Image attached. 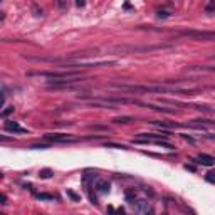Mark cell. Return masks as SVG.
Masks as SVG:
<instances>
[{
	"instance_id": "10",
	"label": "cell",
	"mask_w": 215,
	"mask_h": 215,
	"mask_svg": "<svg viewBox=\"0 0 215 215\" xmlns=\"http://www.w3.org/2000/svg\"><path fill=\"white\" fill-rule=\"evenodd\" d=\"M10 113H14V106H9V108H5V109L0 113V116H2V118H7L9 114H10Z\"/></svg>"
},
{
	"instance_id": "9",
	"label": "cell",
	"mask_w": 215,
	"mask_h": 215,
	"mask_svg": "<svg viewBox=\"0 0 215 215\" xmlns=\"http://www.w3.org/2000/svg\"><path fill=\"white\" fill-rule=\"evenodd\" d=\"M205 12H207V14H214L215 12V0H210V4L205 7Z\"/></svg>"
},
{
	"instance_id": "5",
	"label": "cell",
	"mask_w": 215,
	"mask_h": 215,
	"mask_svg": "<svg viewBox=\"0 0 215 215\" xmlns=\"http://www.w3.org/2000/svg\"><path fill=\"white\" fill-rule=\"evenodd\" d=\"M193 161L200 163V165H204V166H212V165L215 163V158L212 156V155H205V153H202V155H198Z\"/></svg>"
},
{
	"instance_id": "12",
	"label": "cell",
	"mask_w": 215,
	"mask_h": 215,
	"mask_svg": "<svg viewBox=\"0 0 215 215\" xmlns=\"http://www.w3.org/2000/svg\"><path fill=\"white\" fill-rule=\"evenodd\" d=\"M207 180L212 181V183H215V170H212V171L207 173Z\"/></svg>"
},
{
	"instance_id": "1",
	"label": "cell",
	"mask_w": 215,
	"mask_h": 215,
	"mask_svg": "<svg viewBox=\"0 0 215 215\" xmlns=\"http://www.w3.org/2000/svg\"><path fill=\"white\" fill-rule=\"evenodd\" d=\"M29 76H41L47 79H82L81 71H49V72H29Z\"/></svg>"
},
{
	"instance_id": "8",
	"label": "cell",
	"mask_w": 215,
	"mask_h": 215,
	"mask_svg": "<svg viewBox=\"0 0 215 215\" xmlns=\"http://www.w3.org/2000/svg\"><path fill=\"white\" fill-rule=\"evenodd\" d=\"M35 197L39 200H54V195H49V193H37Z\"/></svg>"
},
{
	"instance_id": "2",
	"label": "cell",
	"mask_w": 215,
	"mask_h": 215,
	"mask_svg": "<svg viewBox=\"0 0 215 215\" xmlns=\"http://www.w3.org/2000/svg\"><path fill=\"white\" fill-rule=\"evenodd\" d=\"M180 35L195 41H215V32H207V30H185Z\"/></svg>"
},
{
	"instance_id": "13",
	"label": "cell",
	"mask_w": 215,
	"mask_h": 215,
	"mask_svg": "<svg viewBox=\"0 0 215 215\" xmlns=\"http://www.w3.org/2000/svg\"><path fill=\"white\" fill-rule=\"evenodd\" d=\"M67 195H69V197L72 198L74 202H77V200H79V195H76V193L72 192V190H67Z\"/></svg>"
},
{
	"instance_id": "7",
	"label": "cell",
	"mask_w": 215,
	"mask_h": 215,
	"mask_svg": "<svg viewBox=\"0 0 215 215\" xmlns=\"http://www.w3.org/2000/svg\"><path fill=\"white\" fill-rule=\"evenodd\" d=\"M113 121L118 123V124H126V123H131V121H134V119L131 116H119V118H114Z\"/></svg>"
},
{
	"instance_id": "4",
	"label": "cell",
	"mask_w": 215,
	"mask_h": 215,
	"mask_svg": "<svg viewBox=\"0 0 215 215\" xmlns=\"http://www.w3.org/2000/svg\"><path fill=\"white\" fill-rule=\"evenodd\" d=\"M4 129L9 133H25L27 129H24L17 121H5L4 123Z\"/></svg>"
},
{
	"instance_id": "3",
	"label": "cell",
	"mask_w": 215,
	"mask_h": 215,
	"mask_svg": "<svg viewBox=\"0 0 215 215\" xmlns=\"http://www.w3.org/2000/svg\"><path fill=\"white\" fill-rule=\"evenodd\" d=\"M44 140L52 141V143H71V141H77L72 134H64V133H47L44 134Z\"/></svg>"
},
{
	"instance_id": "6",
	"label": "cell",
	"mask_w": 215,
	"mask_h": 215,
	"mask_svg": "<svg viewBox=\"0 0 215 215\" xmlns=\"http://www.w3.org/2000/svg\"><path fill=\"white\" fill-rule=\"evenodd\" d=\"M96 188H98V192H101V193H108L109 192V181L108 180H98L96 181Z\"/></svg>"
},
{
	"instance_id": "14",
	"label": "cell",
	"mask_w": 215,
	"mask_h": 215,
	"mask_svg": "<svg viewBox=\"0 0 215 215\" xmlns=\"http://www.w3.org/2000/svg\"><path fill=\"white\" fill-rule=\"evenodd\" d=\"M108 146H113V148H126L124 145H116V143H108Z\"/></svg>"
},
{
	"instance_id": "11",
	"label": "cell",
	"mask_w": 215,
	"mask_h": 215,
	"mask_svg": "<svg viewBox=\"0 0 215 215\" xmlns=\"http://www.w3.org/2000/svg\"><path fill=\"white\" fill-rule=\"evenodd\" d=\"M42 176V178H49L51 175H52V170H49V168H46V170H41V173H39Z\"/></svg>"
},
{
	"instance_id": "15",
	"label": "cell",
	"mask_w": 215,
	"mask_h": 215,
	"mask_svg": "<svg viewBox=\"0 0 215 215\" xmlns=\"http://www.w3.org/2000/svg\"><path fill=\"white\" fill-rule=\"evenodd\" d=\"M76 5H77V7H82V5H84V0H76Z\"/></svg>"
}]
</instances>
